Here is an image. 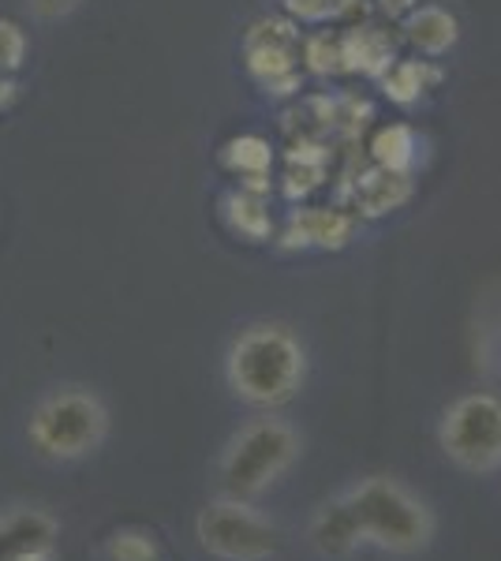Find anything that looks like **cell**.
I'll return each instance as SVG.
<instances>
[{"mask_svg": "<svg viewBox=\"0 0 501 561\" xmlns=\"http://www.w3.org/2000/svg\"><path fill=\"white\" fill-rule=\"evenodd\" d=\"M225 382L251 409H281L307 382V352L281 322H254L225 352Z\"/></svg>", "mask_w": 501, "mask_h": 561, "instance_id": "6da1fadb", "label": "cell"}, {"mask_svg": "<svg viewBox=\"0 0 501 561\" xmlns=\"http://www.w3.org/2000/svg\"><path fill=\"white\" fill-rule=\"evenodd\" d=\"M363 547H378L389 554H419L434 539V513L400 479L367 476L344 491Z\"/></svg>", "mask_w": 501, "mask_h": 561, "instance_id": "7a4b0ae2", "label": "cell"}, {"mask_svg": "<svg viewBox=\"0 0 501 561\" xmlns=\"http://www.w3.org/2000/svg\"><path fill=\"white\" fill-rule=\"evenodd\" d=\"M299 449H304V442H299L293 423L277 420V415H262L225 442L221 460H217V479L229 497L251 502V497L266 494L296 465Z\"/></svg>", "mask_w": 501, "mask_h": 561, "instance_id": "3957f363", "label": "cell"}, {"mask_svg": "<svg viewBox=\"0 0 501 561\" xmlns=\"http://www.w3.org/2000/svg\"><path fill=\"white\" fill-rule=\"evenodd\" d=\"M26 438L49 460H83L105 446L109 409L94 389H53L34 404L31 420H26Z\"/></svg>", "mask_w": 501, "mask_h": 561, "instance_id": "277c9868", "label": "cell"}, {"mask_svg": "<svg viewBox=\"0 0 501 561\" xmlns=\"http://www.w3.org/2000/svg\"><path fill=\"white\" fill-rule=\"evenodd\" d=\"M442 454L471 476H490L501 468V401L494 393H464L442 412Z\"/></svg>", "mask_w": 501, "mask_h": 561, "instance_id": "5b68a950", "label": "cell"}, {"mask_svg": "<svg viewBox=\"0 0 501 561\" xmlns=\"http://www.w3.org/2000/svg\"><path fill=\"white\" fill-rule=\"evenodd\" d=\"M195 539L206 554L221 561H270L277 554V528L243 497L229 494L198 510Z\"/></svg>", "mask_w": 501, "mask_h": 561, "instance_id": "8992f818", "label": "cell"}, {"mask_svg": "<svg viewBox=\"0 0 501 561\" xmlns=\"http://www.w3.org/2000/svg\"><path fill=\"white\" fill-rule=\"evenodd\" d=\"M299 31L293 20H259L243 34V65L251 79L273 98L296 94L299 76Z\"/></svg>", "mask_w": 501, "mask_h": 561, "instance_id": "52a82bcc", "label": "cell"}, {"mask_svg": "<svg viewBox=\"0 0 501 561\" xmlns=\"http://www.w3.org/2000/svg\"><path fill=\"white\" fill-rule=\"evenodd\" d=\"M60 524L45 510L0 513V561H53Z\"/></svg>", "mask_w": 501, "mask_h": 561, "instance_id": "ba28073f", "label": "cell"}, {"mask_svg": "<svg viewBox=\"0 0 501 561\" xmlns=\"http://www.w3.org/2000/svg\"><path fill=\"white\" fill-rule=\"evenodd\" d=\"M355 232V217L341 210H293L285 232H281V248H299V251H337L352 240Z\"/></svg>", "mask_w": 501, "mask_h": 561, "instance_id": "9c48e42d", "label": "cell"}, {"mask_svg": "<svg viewBox=\"0 0 501 561\" xmlns=\"http://www.w3.org/2000/svg\"><path fill=\"white\" fill-rule=\"evenodd\" d=\"M307 539L322 558H349L363 547L360 528H355V517L344 502V494L330 497L326 505H318V513L307 524Z\"/></svg>", "mask_w": 501, "mask_h": 561, "instance_id": "30bf717a", "label": "cell"}, {"mask_svg": "<svg viewBox=\"0 0 501 561\" xmlns=\"http://www.w3.org/2000/svg\"><path fill=\"white\" fill-rule=\"evenodd\" d=\"M341 57H344V71L382 79L397 65V45L389 38V31H382L375 23H363L341 34Z\"/></svg>", "mask_w": 501, "mask_h": 561, "instance_id": "8fae6325", "label": "cell"}, {"mask_svg": "<svg viewBox=\"0 0 501 561\" xmlns=\"http://www.w3.org/2000/svg\"><path fill=\"white\" fill-rule=\"evenodd\" d=\"M412 198V180L408 173H394V169H367L363 176H355L352 184V210L360 217H386L400 210Z\"/></svg>", "mask_w": 501, "mask_h": 561, "instance_id": "7c38bea8", "label": "cell"}, {"mask_svg": "<svg viewBox=\"0 0 501 561\" xmlns=\"http://www.w3.org/2000/svg\"><path fill=\"white\" fill-rule=\"evenodd\" d=\"M405 38L412 42L415 53L423 57H445L460 42V23L449 8L442 4H415L405 15Z\"/></svg>", "mask_w": 501, "mask_h": 561, "instance_id": "4fadbf2b", "label": "cell"}, {"mask_svg": "<svg viewBox=\"0 0 501 561\" xmlns=\"http://www.w3.org/2000/svg\"><path fill=\"white\" fill-rule=\"evenodd\" d=\"M221 214H225V221H229V229L240 232L248 243H262L273 237V221H270L266 203H262V195L248 192V187L225 195Z\"/></svg>", "mask_w": 501, "mask_h": 561, "instance_id": "5bb4252c", "label": "cell"}, {"mask_svg": "<svg viewBox=\"0 0 501 561\" xmlns=\"http://www.w3.org/2000/svg\"><path fill=\"white\" fill-rule=\"evenodd\" d=\"M382 94L397 105H412L426 94V87L439 83V68H431L426 60H397L386 76L378 79Z\"/></svg>", "mask_w": 501, "mask_h": 561, "instance_id": "9a60e30c", "label": "cell"}, {"mask_svg": "<svg viewBox=\"0 0 501 561\" xmlns=\"http://www.w3.org/2000/svg\"><path fill=\"white\" fill-rule=\"evenodd\" d=\"M415 131L408 124H386V128L375 131L371 139V158L382 169H394V173H408L415 161Z\"/></svg>", "mask_w": 501, "mask_h": 561, "instance_id": "2e32d148", "label": "cell"}, {"mask_svg": "<svg viewBox=\"0 0 501 561\" xmlns=\"http://www.w3.org/2000/svg\"><path fill=\"white\" fill-rule=\"evenodd\" d=\"M221 161L236 176H243L251 184V180H266L270 165H273V150L266 139H259V135H240V139H232L229 147L221 150Z\"/></svg>", "mask_w": 501, "mask_h": 561, "instance_id": "e0dca14e", "label": "cell"}, {"mask_svg": "<svg viewBox=\"0 0 501 561\" xmlns=\"http://www.w3.org/2000/svg\"><path fill=\"white\" fill-rule=\"evenodd\" d=\"M109 561H158V539L143 528H121L105 542Z\"/></svg>", "mask_w": 501, "mask_h": 561, "instance_id": "ac0fdd59", "label": "cell"}, {"mask_svg": "<svg viewBox=\"0 0 501 561\" xmlns=\"http://www.w3.org/2000/svg\"><path fill=\"white\" fill-rule=\"evenodd\" d=\"M304 60H307V71L315 76H337L344 71V57H341V34H315V38L304 42Z\"/></svg>", "mask_w": 501, "mask_h": 561, "instance_id": "d6986e66", "label": "cell"}, {"mask_svg": "<svg viewBox=\"0 0 501 561\" xmlns=\"http://www.w3.org/2000/svg\"><path fill=\"white\" fill-rule=\"evenodd\" d=\"M355 0H285L288 15L299 23H330L337 15H344Z\"/></svg>", "mask_w": 501, "mask_h": 561, "instance_id": "ffe728a7", "label": "cell"}, {"mask_svg": "<svg viewBox=\"0 0 501 561\" xmlns=\"http://www.w3.org/2000/svg\"><path fill=\"white\" fill-rule=\"evenodd\" d=\"M26 57V34L20 23L0 20V76H12V71L23 68Z\"/></svg>", "mask_w": 501, "mask_h": 561, "instance_id": "44dd1931", "label": "cell"}, {"mask_svg": "<svg viewBox=\"0 0 501 561\" xmlns=\"http://www.w3.org/2000/svg\"><path fill=\"white\" fill-rule=\"evenodd\" d=\"M79 4H83V0H31V12L38 15V20H64V15H71Z\"/></svg>", "mask_w": 501, "mask_h": 561, "instance_id": "7402d4cb", "label": "cell"}, {"mask_svg": "<svg viewBox=\"0 0 501 561\" xmlns=\"http://www.w3.org/2000/svg\"><path fill=\"white\" fill-rule=\"evenodd\" d=\"M415 4H419V0H378V8L389 15V20H405Z\"/></svg>", "mask_w": 501, "mask_h": 561, "instance_id": "603a6c76", "label": "cell"}, {"mask_svg": "<svg viewBox=\"0 0 501 561\" xmlns=\"http://www.w3.org/2000/svg\"><path fill=\"white\" fill-rule=\"evenodd\" d=\"M12 83H8V79H0V105H8V102H12Z\"/></svg>", "mask_w": 501, "mask_h": 561, "instance_id": "cb8c5ba5", "label": "cell"}]
</instances>
